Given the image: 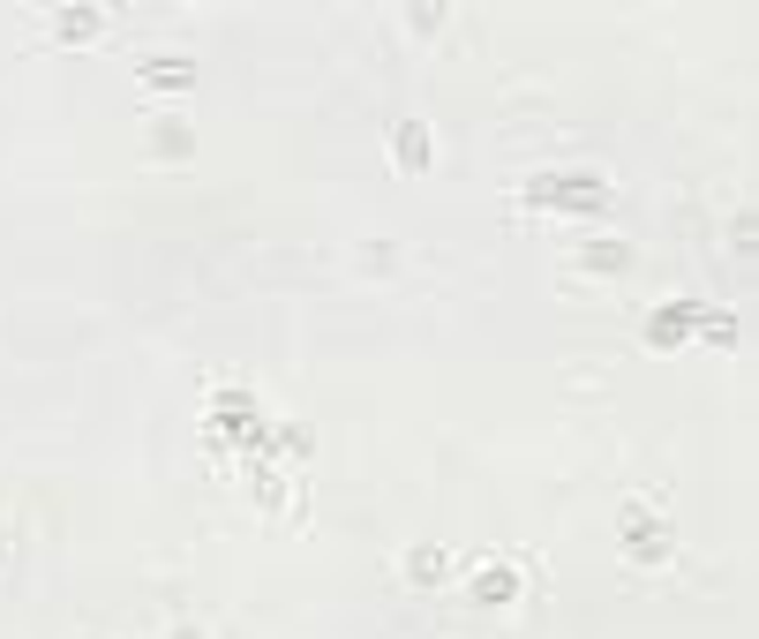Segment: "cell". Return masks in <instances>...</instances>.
<instances>
[{
  "label": "cell",
  "instance_id": "1",
  "mask_svg": "<svg viewBox=\"0 0 759 639\" xmlns=\"http://www.w3.org/2000/svg\"><path fill=\"white\" fill-rule=\"evenodd\" d=\"M527 196H534V204H564V212H601V204H609V173L556 166V173H534Z\"/></svg>",
  "mask_w": 759,
  "mask_h": 639
},
{
  "label": "cell",
  "instance_id": "2",
  "mask_svg": "<svg viewBox=\"0 0 759 639\" xmlns=\"http://www.w3.org/2000/svg\"><path fill=\"white\" fill-rule=\"evenodd\" d=\"M625 556L632 564H662L670 556V519H654V511H625Z\"/></svg>",
  "mask_w": 759,
  "mask_h": 639
},
{
  "label": "cell",
  "instance_id": "3",
  "mask_svg": "<svg viewBox=\"0 0 759 639\" xmlns=\"http://www.w3.org/2000/svg\"><path fill=\"white\" fill-rule=\"evenodd\" d=\"M519 595V564H474V602H511Z\"/></svg>",
  "mask_w": 759,
  "mask_h": 639
},
{
  "label": "cell",
  "instance_id": "4",
  "mask_svg": "<svg viewBox=\"0 0 759 639\" xmlns=\"http://www.w3.org/2000/svg\"><path fill=\"white\" fill-rule=\"evenodd\" d=\"M391 151H399V166H429V128L422 121H391Z\"/></svg>",
  "mask_w": 759,
  "mask_h": 639
},
{
  "label": "cell",
  "instance_id": "5",
  "mask_svg": "<svg viewBox=\"0 0 759 639\" xmlns=\"http://www.w3.org/2000/svg\"><path fill=\"white\" fill-rule=\"evenodd\" d=\"M692 308H700V301H670V308H654V316H647V339H654V346L684 339V324H692Z\"/></svg>",
  "mask_w": 759,
  "mask_h": 639
},
{
  "label": "cell",
  "instance_id": "6",
  "mask_svg": "<svg viewBox=\"0 0 759 639\" xmlns=\"http://www.w3.org/2000/svg\"><path fill=\"white\" fill-rule=\"evenodd\" d=\"M98 23H106L98 8H61V15H53V39H90Z\"/></svg>",
  "mask_w": 759,
  "mask_h": 639
},
{
  "label": "cell",
  "instance_id": "7",
  "mask_svg": "<svg viewBox=\"0 0 759 639\" xmlns=\"http://www.w3.org/2000/svg\"><path fill=\"white\" fill-rule=\"evenodd\" d=\"M188 76H196V68H188L181 53H151V61H143V84H188Z\"/></svg>",
  "mask_w": 759,
  "mask_h": 639
},
{
  "label": "cell",
  "instance_id": "8",
  "mask_svg": "<svg viewBox=\"0 0 759 639\" xmlns=\"http://www.w3.org/2000/svg\"><path fill=\"white\" fill-rule=\"evenodd\" d=\"M587 271H625V241H601V249H579Z\"/></svg>",
  "mask_w": 759,
  "mask_h": 639
},
{
  "label": "cell",
  "instance_id": "9",
  "mask_svg": "<svg viewBox=\"0 0 759 639\" xmlns=\"http://www.w3.org/2000/svg\"><path fill=\"white\" fill-rule=\"evenodd\" d=\"M151 143H159V151H188V128H173V113H159V128H151Z\"/></svg>",
  "mask_w": 759,
  "mask_h": 639
},
{
  "label": "cell",
  "instance_id": "10",
  "mask_svg": "<svg viewBox=\"0 0 759 639\" xmlns=\"http://www.w3.org/2000/svg\"><path fill=\"white\" fill-rule=\"evenodd\" d=\"M406 580H444V556H436V550H414V556H406Z\"/></svg>",
  "mask_w": 759,
  "mask_h": 639
},
{
  "label": "cell",
  "instance_id": "11",
  "mask_svg": "<svg viewBox=\"0 0 759 639\" xmlns=\"http://www.w3.org/2000/svg\"><path fill=\"white\" fill-rule=\"evenodd\" d=\"M173 639H204V632H196V625H173Z\"/></svg>",
  "mask_w": 759,
  "mask_h": 639
}]
</instances>
